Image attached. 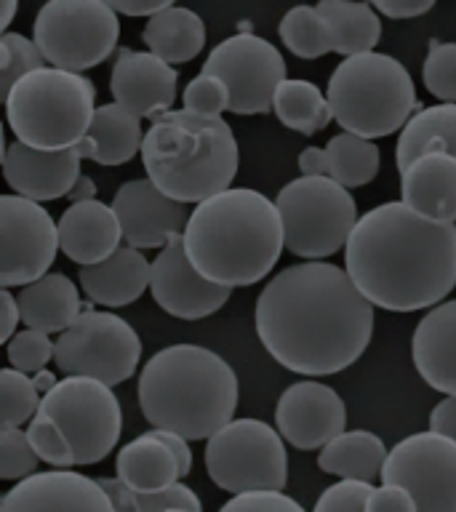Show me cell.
<instances>
[{
	"label": "cell",
	"mask_w": 456,
	"mask_h": 512,
	"mask_svg": "<svg viewBox=\"0 0 456 512\" xmlns=\"http://www.w3.org/2000/svg\"><path fill=\"white\" fill-rule=\"evenodd\" d=\"M430 152H446L456 158V104L422 107L398 134L395 163L406 171L414 160Z\"/></svg>",
	"instance_id": "32"
},
{
	"label": "cell",
	"mask_w": 456,
	"mask_h": 512,
	"mask_svg": "<svg viewBox=\"0 0 456 512\" xmlns=\"http://www.w3.org/2000/svg\"><path fill=\"white\" fill-rule=\"evenodd\" d=\"M59 246L80 267L107 262L123 246L118 214L102 200L70 203L59 219Z\"/></svg>",
	"instance_id": "22"
},
{
	"label": "cell",
	"mask_w": 456,
	"mask_h": 512,
	"mask_svg": "<svg viewBox=\"0 0 456 512\" xmlns=\"http://www.w3.org/2000/svg\"><path fill=\"white\" fill-rule=\"evenodd\" d=\"M203 75H216L230 88V112L264 115L272 112L278 88L286 83V59L275 43L254 32H238L224 38L208 54Z\"/></svg>",
	"instance_id": "13"
},
{
	"label": "cell",
	"mask_w": 456,
	"mask_h": 512,
	"mask_svg": "<svg viewBox=\"0 0 456 512\" xmlns=\"http://www.w3.org/2000/svg\"><path fill=\"white\" fill-rule=\"evenodd\" d=\"M254 326L264 350L283 368L331 376L358 363L368 350L374 304L339 264L299 262L262 288Z\"/></svg>",
	"instance_id": "1"
},
{
	"label": "cell",
	"mask_w": 456,
	"mask_h": 512,
	"mask_svg": "<svg viewBox=\"0 0 456 512\" xmlns=\"http://www.w3.org/2000/svg\"><path fill=\"white\" fill-rule=\"evenodd\" d=\"M40 411L64 432L75 467L99 464L118 446L123 408L110 384L86 376H64L56 390L43 398Z\"/></svg>",
	"instance_id": "11"
},
{
	"label": "cell",
	"mask_w": 456,
	"mask_h": 512,
	"mask_svg": "<svg viewBox=\"0 0 456 512\" xmlns=\"http://www.w3.org/2000/svg\"><path fill=\"white\" fill-rule=\"evenodd\" d=\"M59 222L40 203L0 198V286L24 288L46 278L59 251Z\"/></svg>",
	"instance_id": "15"
},
{
	"label": "cell",
	"mask_w": 456,
	"mask_h": 512,
	"mask_svg": "<svg viewBox=\"0 0 456 512\" xmlns=\"http://www.w3.org/2000/svg\"><path fill=\"white\" fill-rule=\"evenodd\" d=\"M96 115V88L86 75L43 67L6 96V118L16 142L40 152L75 150Z\"/></svg>",
	"instance_id": "7"
},
{
	"label": "cell",
	"mask_w": 456,
	"mask_h": 512,
	"mask_svg": "<svg viewBox=\"0 0 456 512\" xmlns=\"http://www.w3.org/2000/svg\"><path fill=\"white\" fill-rule=\"evenodd\" d=\"M67 198L72 200V203H86V200H96V182L91 179V176H80L78 182H75V187H72V192L67 195Z\"/></svg>",
	"instance_id": "53"
},
{
	"label": "cell",
	"mask_w": 456,
	"mask_h": 512,
	"mask_svg": "<svg viewBox=\"0 0 456 512\" xmlns=\"http://www.w3.org/2000/svg\"><path fill=\"white\" fill-rule=\"evenodd\" d=\"M411 358L432 390L456 398V299L432 307L416 323Z\"/></svg>",
	"instance_id": "23"
},
{
	"label": "cell",
	"mask_w": 456,
	"mask_h": 512,
	"mask_svg": "<svg viewBox=\"0 0 456 512\" xmlns=\"http://www.w3.org/2000/svg\"><path fill=\"white\" fill-rule=\"evenodd\" d=\"M376 14L387 16V19H416V16L427 14L435 8L432 0H376L374 3Z\"/></svg>",
	"instance_id": "47"
},
{
	"label": "cell",
	"mask_w": 456,
	"mask_h": 512,
	"mask_svg": "<svg viewBox=\"0 0 456 512\" xmlns=\"http://www.w3.org/2000/svg\"><path fill=\"white\" fill-rule=\"evenodd\" d=\"M283 46L299 59H320L334 51L331 32L318 6H296L286 11L278 24Z\"/></svg>",
	"instance_id": "35"
},
{
	"label": "cell",
	"mask_w": 456,
	"mask_h": 512,
	"mask_svg": "<svg viewBox=\"0 0 456 512\" xmlns=\"http://www.w3.org/2000/svg\"><path fill=\"white\" fill-rule=\"evenodd\" d=\"M32 382H35V387H38L40 398H46L48 392L56 390V384L62 382V379H56L54 371H48V368H43V371H38V374L32 376Z\"/></svg>",
	"instance_id": "54"
},
{
	"label": "cell",
	"mask_w": 456,
	"mask_h": 512,
	"mask_svg": "<svg viewBox=\"0 0 456 512\" xmlns=\"http://www.w3.org/2000/svg\"><path fill=\"white\" fill-rule=\"evenodd\" d=\"M99 483H102V488L110 496L115 512H142V507H139V494H136L134 488H128L123 480L99 478Z\"/></svg>",
	"instance_id": "48"
},
{
	"label": "cell",
	"mask_w": 456,
	"mask_h": 512,
	"mask_svg": "<svg viewBox=\"0 0 456 512\" xmlns=\"http://www.w3.org/2000/svg\"><path fill=\"white\" fill-rule=\"evenodd\" d=\"M382 483L406 488L416 512H456V443L432 430L398 440L384 462Z\"/></svg>",
	"instance_id": "14"
},
{
	"label": "cell",
	"mask_w": 456,
	"mask_h": 512,
	"mask_svg": "<svg viewBox=\"0 0 456 512\" xmlns=\"http://www.w3.org/2000/svg\"><path fill=\"white\" fill-rule=\"evenodd\" d=\"M16 8L19 6H16L14 0H3V3H0V32H3V35L8 32V24L14 22Z\"/></svg>",
	"instance_id": "55"
},
{
	"label": "cell",
	"mask_w": 456,
	"mask_h": 512,
	"mask_svg": "<svg viewBox=\"0 0 456 512\" xmlns=\"http://www.w3.org/2000/svg\"><path fill=\"white\" fill-rule=\"evenodd\" d=\"M430 430L456 443V398H443L430 414Z\"/></svg>",
	"instance_id": "50"
},
{
	"label": "cell",
	"mask_w": 456,
	"mask_h": 512,
	"mask_svg": "<svg viewBox=\"0 0 456 512\" xmlns=\"http://www.w3.org/2000/svg\"><path fill=\"white\" fill-rule=\"evenodd\" d=\"M80 288L88 302L99 307H126L134 304L150 288L152 264L139 248L123 246L102 264L80 267Z\"/></svg>",
	"instance_id": "26"
},
{
	"label": "cell",
	"mask_w": 456,
	"mask_h": 512,
	"mask_svg": "<svg viewBox=\"0 0 456 512\" xmlns=\"http://www.w3.org/2000/svg\"><path fill=\"white\" fill-rule=\"evenodd\" d=\"M144 136L147 131L142 128V118L110 102L96 107L91 128L75 150L80 158L94 160L99 166H123L136 155H142Z\"/></svg>",
	"instance_id": "27"
},
{
	"label": "cell",
	"mask_w": 456,
	"mask_h": 512,
	"mask_svg": "<svg viewBox=\"0 0 456 512\" xmlns=\"http://www.w3.org/2000/svg\"><path fill=\"white\" fill-rule=\"evenodd\" d=\"M24 430H27V438H30L35 454L40 456V462L51 464L56 470H72V467H75L70 443H67L64 432L56 427V422L51 416L38 411V416H35Z\"/></svg>",
	"instance_id": "40"
},
{
	"label": "cell",
	"mask_w": 456,
	"mask_h": 512,
	"mask_svg": "<svg viewBox=\"0 0 456 512\" xmlns=\"http://www.w3.org/2000/svg\"><path fill=\"white\" fill-rule=\"evenodd\" d=\"M78 150L40 152L27 144H8L3 152V176L14 195L32 203L67 198L80 176Z\"/></svg>",
	"instance_id": "21"
},
{
	"label": "cell",
	"mask_w": 456,
	"mask_h": 512,
	"mask_svg": "<svg viewBox=\"0 0 456 512\" xmlns=\"http://www.w3.org/2000/svg\"><path fill=\"white\" fill-rule=\"evenodd\" d=\"M118 38L120 16L104 0H48L32 22L48 67L78 75L107 62Z\"/></svg>",
	"instance_id": "9"
},
{
	"label": "cell",
	"mask_w": 456,
	"mask_h": 512,
	"mask_svg": "<svg viewBox=\"0 0 456 512\" xmlns=\"http://www.w3.org/2000/svg\"><path fill=\"white\" fill-rule=\"evenodd\" d=\"M0 310H3V323H0V334H3V342H11L19 331V323H22V310H19V299L11 294V288H0Z\"/></svg>",
	"instance_id": "49"
},
{
	"label": "cell",
	"mask_w": 456,
	"mask_h": 512,
	"mask_svg": "<svg viewBox=\"0 0 456 512\" xmlns=\"http://www.w3.org/2000/svg\"><path fill=\"white\" fill-rule=\"evenodd\" d=\"M139 507H142V512H168L176 510V507L203 512L200 496L190 486H184V483H174V486L160 491V494H139Z\"/></svg>",
	"instance_id": "45"
},
{
	"label": "cell",
	"mask_w": 456,
	"mask_h": 512,
	"mask_svg": "<svg viewBox=\"0 0 456 512\" xmlns=\"http://www.w3.org/2000/svg\"><path fill=\"white\" fill-rule=\"evenodd\" d=\"M326 96L336 123L368 142L403 131L419 112L414 78L406 64L376 51L336 64Z\"/></svg>",
	"instance_id": "6"
},
{
	"label": "cell",
	"mask_w": 456,
	"mask_h": 512,
	"mask_svg": "<svg viewBox=\"0 0 456 512\" xmlns=\"http://www.w3.org/2000/svg\"><path fill=\"white\" fill-rule=\"evenodd\" d=\"M320 16L326 19L334 54L344 59L360 54H374L382 38V19L371 3H352V0H323L318 3Z\"/></svg>",
	"instance_id": "33"
},
{
	"label": "cell",
	"mask_w": 456,
	"mask_h": 512,
	"mask_svg": "<svg viewBox=\"0 0 456 512\" xmlns=\"http://www.w3.org/2000/svg\"><path fill=\"white\" fill-rule=\"evenodd\" d=\"M182 240L192 267L224 288L264 280L286 248L275 200L251 187H230L198 203Z\"/></svg>",
	"instance_id": "3"
},
{
	"label": "cell",
	"mask_w": 456,
	"mask_h": 512,
	"mask_svg": "<svg viewBox=\"0 0 456 512\" xmlns=\"http://www.w3.org/2000/svg\"><path fill=\"white\" fill-rule=\"evenodd\" d=\"M168 512H192V510H182V507H176V510H168Z\"/></svg>",
	"instance_id": "56"
},
{
	"label": "cell",
	"mask_w": 456,
	"mask_h": 512,
	"mask_svg": "<svg viewBox=\"0 0 456 512\" xmlns=\"http://www.w3.org/2000/svg\"><path fill=\"white\" fill-rule=\"evenodd\" d=\"M8 363L16 371H22L27 376H35L38 371L46 368V363H51L56 355V342L48 339V334L43 331H32V328H24L19 334L8 342Z\"/></svg>",
	"instance_id": "41"
},
{
	"label": "cell",
	"mask_w": 456,
	"mask_h": 512,
	"mask_svg": "<svg viewBox=\"0 0 456 512\" xmlns=\"http://www.w3.org/2000/svg\"><path fill=\"white\" fill-rule=\"evenodd\" d=\"M152 299L163 312L179 320H203L227 304L232 288L206 280L184 251V240L174 238L152 262Z\"/></svg>",
	"instance_id": "17"
},
{
	"label": "cell",
	"mask_w": 456,
	"mask_h": 512,
	"mask_svg": "<svg viewBox=\"0 0 456 512\" xmlns=\"http://www.w3.org/2000/svg\"><path fill=\"white\" fill-rule=\"evenodd\" d=\"M272 112L278 115L283 126L302 136L318 134L334 120L328 96L312 80L302 78H288L278 88L275 102H272Z\"/></svg>",
	"instance_id": "34"
},
{
	"label": "cell",
	"mask_w": 456,
	"mask_h": 512,
	"mask_svg": "<svg viewBox=\"0 0 456 512\" xmlns=\"http://www.w3.org/2000/svg\"><path fill=\"white\" fill-rule=\"evenodd\" d=\"M366 512H416V502L406 488L382 483L368 494Z\"/></svg>",
	"instance_id": "46"
},
{
	"label": "cell",
	"mask_w": 456,
	"mask_h": 512,
	"mask_svg": "<svg viewBox=\"0 0 456 512\" xmlns=\"http://www.w3.org/2000/svg\"><path fill=\"white\" fill-rule=\"evenodd\" d=\"M0 51H3V64H0V91H3V96L11 94V88L22 78L48 67L38 43L24 38L19 32L0 35Z\"/></svg>",
	"instance_id": "37"
},
{
	"label": "cell",
	"mask_w": 456,
	"mask_h": 512,
	"mask_svg": "<svg viewBox=\"0 0 456 512\" xmlns=\"http://www.w3.org/2000/svg\"><path fill=\"white\" fill-rule=\"evenodd\" d=\"M112 211L118 214L126 246L139 251H163L171 240L182 238L192 214L184 203L166 198L150 179H131L120 184L112 198Z\"/></svg>",
	"instance_id": "18"
},
{
	"label": "cell",
	"mask_w": 456,
	"mask_h": 512,
	"mask_svg": "<svg viewBox=\"0 0 456 512\" xmlns=\"http://www.w3.org/2000/svg\"><path fill=\"white\" fill-rule=\"evenodd\" d=\"M422 80L440 104H456V43L432 40L424 59Z\"/></svg>",
	"instance_id": "38"
},
{
	"label": "cell",
	"mask_w": 456,
	"mask_h": 512,
	"mask_svg": "<svg viewBox=\"0 0 456 512\" xmlns=\"http://www.w3.org/2000/svg\"><path fill=\"white\" fill-rule=\"evenodd\" d=\"M40 456L35 454L27 430L22 427H0V478L24 480L38 475Z\"/></svg>",
	"instance_id": "39"
},
{
	"label": "cell",
	"mask_w": 456,
	"mask_h": 512,
	"mask_svg": "<svg viewBox=\"0 0 456 512\" xmlns=\"http://www.w3.org/2000/svg\"><path fill=\"white\" fill-rule=\"evenodd\" d=\"M382 166V152L374 142L355 134H336L326 147H307L299 155L302 176H326L347 190L374 182Z\"/></svg>",
	"instance_id": "25"
},
{
	"label": "cell",
	"mask_w": 456,
	"mask_h": 512,
	"mask_svg": "<svg viewBox=\"0 0 456 512\" xmlns=\"http://www.w3.org/2000/svg\"><path fill=\"white\" fill-rule=\"evenodd\" d=\"M286 248L304 262H326L350 243L360 214L347 187L326 176H299L275 198Z\"/></svg>",
	"instance_id": "8"
},
{
	"label": "cell",
	"mask_w": 456,
	"mask_h": 512,
	"mask_svg": "<svg viewBox=\"0 0 456 512\" xmlns=\"http://www.w3.org/2000/svg\"><path fill=\"white\" fill-rule=\"evenodd\" d=\"M158 435L163 443L168 446V451L174 454L176 464H179V475L187 478L192 472V448H190V440L182 438V435H176V432H168V430H152Z\"/></svg>",
	"instance_id": "51"
},
{
	"label": "cell",
	"mask_w": 456,
	"mask_h": 512,
	"mask_svg": "<svg viewBox=\"0 0 456 512\" xmlns=\"http://www.w3.org/2000/svg\"><path fill=\"white\" fill-rule=\"evenodd\" d=\"M390 448L379 435L368 430H347L328 443L318 456V467L339 480H363L374 483L382 478Z\"/></svg>",
	"instance_id": "31"
},
{
	"label": "cell",
	"mask_w": 456,
	"mask_h": 512,
	"mask_svg": "<svg viewBox=\"0 0 456 512\" xmlns=\"http://www.w3.org/2000/svg\"><path fill=\"white\" fill-rule=\"evenodd\" d=\"M238 374L222 355L200 344H171L144 363L139 406L155 430L208 440L238 408Z\"/></svg>",
	"instance_id": "4"
},
{
	"label": "cell",
	"mask_w": 456,
	"mask_h": 512,
	"mask_svg": "<svg viewBox=\"0 0 456 512\" xmlns=\"http://www.w3.org/2000/svg\"><path fill=\"white\" fill-rule=\"evenodd\" d=\"M179 72L150 51L123 48L112 64L110 91L115 104L134 112L136 118L158 120L176 102Z\"/></svg>",
	"instance_id": "20"
},
{
	"label": "cell",
	"mask_w": 456,
	"mask_h": 512,
	"mask_svg": "<svg viewBox=\"0 0 456 512\" xmlns=\"http://www.w3.org/2000/svg\"><path fill=\"white\" fill-rule=\"evenodd\" d=\"M400 200L430 222L456 224V158L430 152L400 171Z\"/></svg>",
	"instance_id": "24"
},
{
	"label": "cell",
	"mask_w": 456,
	"mask_h": 512,
	"mask_svg": "<svg viewBox=\"0 0 456 512\" xmlns=\"http://www.w3.org/2000/svg\"><path fill=\"white\" fill-rule=\"evenodd\" d=\"M182 110L200 115V118H222L224 110H230V88L224 86V80L216 75H203L192 78L182 94Z\"/></svg>",
	"instance_id": "42"
},
{
	"label": "cell",
	"mask_w": 456,
	"mask_h": 512,
	"mask_svg": "<svg viewBox=\"0 0 456 512\" xmlns=\"http://www.w3.org/2000/svg\"><path fill=\"white\" fill-rule=\"evenodd\" d=\"M40 403L43 398L32 376L11 366L0 371V424L3 427H22L32 422L38 416Z\"/></svg>",
	"instance_id": "36"
},
{
	"label": "cell",
	"mask_w": 456,
	"mask_h": 512,
	"mask_svg": "<svg viewBox=\"0 0 456 512\" xmlns=\"http://www.w3.org/2000/svg\"><path fill=\"white\" fill-rule=\"evenodd\" d=\"M142 40L147 51L163 62L184 64L192 62L206 46V24L192 8L168 6L144 24Z\"/></svg>",
	"instance_id": "30"
},
{
	"label": "cell",
	"mask_w": 456,
	"mask_h": 512,
	"mask_svg": "<svg viewBox=\"0 0 456 512\" xmlns=\"http://www.w3.org/2000/svg\"><path fill=\"white\" fill-rule=\"evenodd\" d=\"M16 299L24 326L43 334H64L88 310L78 286L62 272H48L46 278L24 286Z\"/></svg>",
	"instance_id": "28"
},
{
	"label": "cell",
	"mask_w": 456,
	"mask_h": 512,
	"mask_svg": "<svg viewBox=\"0 0 456 512\" xmlns=\"http://www.w3.org/2000/svg\"><path fill=\"white\" fill-rule=\"evenodd\" d=\"M206 470L232 496L251 491H283L288 483V454L278 427L262 419H232L206 440Z\"/></svg>",
	"instance_id": "10"
},
{
	"label": "cell",
	"mask_w": 456,
	"mask_h": 512,
	"mask_svg": "<svg viewBox=\"0 0 456 512\" xmlns=\"http://www.w3.org/2000/svg\"><path fill=\"white\" fill-rule=\"evenodd\" d=\"M0 512H115L99 478L78 470H46L6 491Z\"/></svg>",
	"instance_id": "19"
},
{
	"label": "cell",
	"mask_w": 456,
	"mask_h": 512,
	"mask_svg": "<svg viewBox=\"0 0 456 512\" xmlns=\"http://www.w3.org/2000/svg\"><path fill=\"white\" fill-rule=\"evenodd\" d=\"M115 470L118 478L128 488H134L136 494H160L182 478L174 454L152 430L120 448Z\"/></svg>",
	"instance_id": "29"
},
{
	"label": "cell",
	"mask_w": 456,
	"mask_h": 512,
	"mask_svg": "<svg viewBox=\"0 0 456 512\" xmlns=\"http://www.w3.org/2000/svg\"><path fill=\"white\" fill-rule=\"evenodd\" d=\"M112 8H115V14H123V16H144L147 22H150L152 16H158L160 11H166L171 3H163V0H158V3H152V0H144V3H110Z\"/></svg>",
	"instance_id": "52"
},
{
	"label": "cell",
	"mask_w": 456,
	"mask_h": 512,
	"mask_svg": "<svg viewBox=\"0 0 456 512\" xmlns=\"http://www.w3.org/2000/svg\"><path fill=\"white\" fill-rule=\"evenodd\" d=\"M142 163L155 187L176 203H203L230 190L240 166L238 139L224 118L171 110L152 120Z\"/></svg>",
	"instance_id": "5"
},
{
	"label": "cell",
	"mask_w": 456,
	"mask_h": 512,
	"mask_svg": "<svg viewBox=\"0 0 456 512\" xmlns=\"http://www.w3.org/2000/svg\"><path fill=\"white\" fill-rule=\"evenodd\" d=\"M219 512H307L302 504L283 491H251L230 496Z\"/></svg>",
	"instance_id": "44"
},
{
	"label": "cell",
	"mask_w": 456,
	"mask_h": 512,
	"mask_svg": "<svg viewBox=\"0 0 456 512\" xmlns=\"http://www.w3.org/2000/svg\"><path fill=\"white\" fill-rule=\"evenodd\" d=\"M275 427L299 451H323L347 432V406L342 395L315 379L291 384L275 406Z\"/></svg>",
	"instance_id": "16"
},
{
	"label": "cell",
	"mask_w": 456,
	"mask_h": 512,
	"mask_svg": "<svg viewBox=\"0 0 456 512\" xmlns=\"http://www.w3.org/2000/svg\"><path fill=\"white\" fill-rule=\"evenodd\" d=\"M142 360V339L136 328L110 310L88 307L56 339L54 363L64 376H86L102 384L126 382Z\"/></svg>",
	"instance_id": "12"
},
{
	"label": "cell",
	"mask_w": 456,
	"mask_h": 512,
	"mask_svg": "<svg viewBox=\"0 0 456 512\" xmlns=\"http://www.w3.org/2000/svg\"><path fill=\"white\" fill-rule=\"evenodd\" d=\"M374 491V483L363 480H336L318 496L312 512H366L368 494Z\"/></svg>",
	"instance_id": "43"
},
{
	"label": "cell",
	"mask_w": 456,
	"mask_h": 512,
	"mask_svg": "<svg viewBox=\"0 0 456 512\" xmlns=\"http://www.w3.org/2000/svg\"><path fill=\"white\" fill-rule=\"evenodd\" d=\"M344 270L374 307H438L456 288V224L430 222L403 200L382 203L352 230Z\"/></svg>",
	"instance_id": "2"
}]
</instances>
